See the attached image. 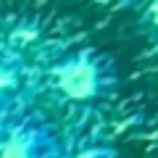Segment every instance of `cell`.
<instances>
[{
    "mask_svg": "<svg viewBox=\"0 0 158 158\" xmlns=\"http://www.w3.org/2000/svg\"><path fill=\"white\" fill-rule=\"evenodd\" d=\"M98 85H100V71L95 63L77 58V61L61 66L58 71V90L71 100H85V98L95 95Z\"/></svg>",
    "mask_w": 158,
    "mask_h": 158,
    "instance_id": "6da1fadb",
    "label": "cell"
},
{
    "mask_svg": "<svg viewBox=\"0 0 158 158\" xmlns=\"http://www.w3.org/2000/svg\"><path fill=\"white\" fill-rule=\"evenodd\" d=\"M0 158H32V148L24 140H8L0 148Z\"/></svg>",
    "mask_w": 158,
    "mask_h": 158,
    "instance_id": "7a4b0ae2",
    "label": "cell"
},
{
    "mask_svg": "<svg viewBox=\"0 0 158 158\" xmlns=\"http://www.w3.org/2000/svg\"><path fill=\"white\" fill-rule=\"evenodd\" d=\"M16 74L8 71V69H0V92L3 90H11V87H16Z\"/></svg>",
    "mask_w": 158,
    "mask_h": 158,
    "instance_id": "3957f363",
    "label": "cell"
},
{
    "mask_svg": "<svg viewBox=\"0 0 158 158\" xmlns=\"http://www.w3.org/2000/svg\"><path fill=\"white\" fill-rule=\"evenodd\" d=\"M148 13H150V21H153V24L158 27V3H153V6H150V11H148Z\"/></svg>",
    "mask_w": 158,
    "mask_h": 158,
    "instance_id": "277c9868",
    "label": "cell"
}]
</instances>
